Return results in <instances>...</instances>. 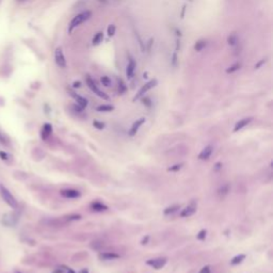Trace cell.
<instances>
[{"label":"cell","mask_w":273,"mask_h":273,"mask_svg":"<svg viewBox=\"0 0 273 273\" xmlns=\"http://www.w3.org/2000/svg\"><path fill=\"white\" fill-rule=\"evenodd\" d=\"M114 33H115V26L114 25H110L108 27V35L109 36H113Z\"/></svg>","instance_id":"obj_29"},{"label":"cell","mask_w":273,"mask_h":273,"mask_svg":"<svg viewBox=\"0 0 273 273\" xmlns=\"http://www.w3.org/2000/svg\"><path fill=\"white\" fill-rule=\"evenodd\" d=\"M80 86V82H74V88H79Z\"/></svg>","instance_id":"obj_39"},{"label":"cell","mask_w":273,"mask_h":273,"mask_svg":"<svg viewBox=\"0 0 273 273\" xmlns=\"http://www.w3.org/2000/svg\"><path fill=\"white\" fill-rule=\"evenodd\" d=\"M114 108L113 106H110V105H103V106H99V107H97V111L99 112H109V111H112Z\"/></svg>","instance_id":"obj_21"},{"label":"cell","mask_w":273,"mask_h":273,"mask_svg":"<svg viewBox=\"0 0 273 273\" xmlns=\"http://www.w3.org/2000/svg\"><path fill=\"white\" fill-rule=\"evenodd\" d=\"M55 60H56V63H57V65L59 66V67H61V68L66 67L65 57H64L63 51H62V49L60 48V47L56 49V51H55Z\"/></svg>","instance_id":"obj_4"},{"label":"cell","mask_w":273,"mask_h":273,"mask_svg":"<svg viewBox=\"0 0 273 273\" xmlns=\"http://www.w3.org/2000/svg\"><path fill=\"white\" fill-rule=\"evenodd\" d=\"M265 62H266V61H265V60H263V61H260V62H259V63H258V64H257V65H256V66H255V68H258V67H259V66H260V65H263V64H264V63H265Z\"/></svg>","instance_id":"obj_37"},{"label":"cell","mask_w":273,"mask_h":273,"mask_svg":"<svg viewBox=\"0 0 273 273\" xmlns=\"http://www.w3.org/2000/svg\"><path fill=\"white\" fill-rule=\"evenodd\" d=\"M118 93H120V94H123V93L126 92L127 86H126V84L124 83V81H123L122 79L118 80Z\"/></svg>","instance_id":"obj_22"},{"label":"cell","mask_w":273,"mask_h":273,"mask_svg":"<svg viewBox=\"0 0 273 273\" xmlns=\"http://www.w3.org/2000/svg\"><path fill=\"white\" fill-rule=\"evenodd\" d=\"M51 133H53V127H51V125L45 124L42 128V138L44 139V140H46V139L51 135Z\"/></svg>","instance_id":"obj_16"},{"label":"cell","mask_w":273,"mask_h":273,"mask_svg":"<svg viewBox=\"0 0 273 273\" xmlns=\"http://www.w3.org/2000/svg\"><path fill=\"white\" fill-rule=\"evenodd\" d=\"M0 156H1L2 159H3V160H6V159H8V158H6V157H8V154L3 153V151H0Z\"/></svg>","instance_id":"obj_33"},{"label":"cell","mask_w":273,"mask_h":273,"mask_svg":"<svg viewBox=\"0 0 273 273\" xmlns=\"http://www.w3.org/2000/svg\"><path fill=\"white\" fill-rule=\"evenodd\" d=\"M103 40H104V34L101 33V32H98V33L95 34V36L93 38L92 44L94 45V46H97V45H99L101 42H103Z\"/></svg>","instance_id":"obj_18"},{"label":"cell","mask_w":273,"mask_h":273,"mask_svg":"<svg viewBox=\"0 0 273 273\" xmlns=\"http://www.w3.org/2000/svg\"><path fill=\"white\" fill-rule=\"evenodd\" d=\"M200 273H210V267L209 266H206V267L202 268Z\"/></svg>","instance_id":"obj_32"},{"label":"cell","mask_w":273,"mask_h":273,"mask_svg":"<svg viewBox=\"0 0 273 273\" xmlns=\"http://www.w3.org/2000/svg\"><path fill=\"white\" fill-rule=\"evenodd\" d=\"M99 258L103 259V260H113V259L120 258V255L112 252H106V253H100L99 254Z\"/></svg>","instance_id":"obj_13"},{"label":"cell","mask_w":273,"mask_h":273,"mask_svg":"<svg viewBox=\"0 0 273 273\" xmlns=\"http://www.w3.org/2000/svg\"><path fill=\"white\" fill-rule=\"evenodd\" d=\"M181 166H183V163L175 164V166H170V168L168 169V171H170V172H176V171H179V170H180Z\"/></svg>","instance_id":"obj_28"},{"label":"cell","mask_w":273,"mask_h":273,"mask_svg":"<svg viewBox=\"0 0 273 273\" xmlns=\"http://www.w3.org/2000/svg\"><path fill=\"white\" fill-rule=\"evenodd\" d=\"M86 84H88V86L91 89V91H92V92H94L95 94L97 95V96H99L100 98H103V99H106V100H108V99H109V96H108L106 93H104L103 91L99 90L98 86H97L96 83H95V81L90 77V76H86Z\"/></svg>","instance_id":"obj_3"},{"label":"cell","mask_w":273,"mask_h":273,"mask_svg":"<svg viewBox=\"0 0 273 273\" xmlns=\"http://www.w3.org/2000/svg\"><path fill=\"white\" fill-rule=\"evenodd\" d=\"M156 84H157V80H156V79L151 80V81H148V82H147V83H145L144 86H143L142 88H141L140 90H139L138 94H136V96H135L133 100H136V99H139L141 96H143V95H144L145 93L147 92V91H149V90H151V89H153L154 86H156Z\"/></svg>","instance_id":"obj_5"},{"label":"cell","mask_w":273,"mask_h":273,"mask_svg":"<svg viewBox=\"0 0 273 273\" xmlns=\"http://www.w3.org/2000/svg\"><path fill=\"white\" fill-rule=\"evenodd\" d=\"M91 208H92V210H94V211H106V210L108 209V207L106 206L105 204H103V203H99V202H94L91 204Z\"/></svg>","instance_id":"obj_15"},{"label":"cell","mask_w":273,"mask_h":273,"mask_svg":"<svg viewBox=\"0 0 273 273\" xmlns=\"http://www.w3.org/2000/svg\"><path fill=\"white\" fill-rule=\"evenodd\" d=\"M166 261H168V259L166 258V257H163V258H156V259H149V260H147V265L148 266H151V267L154 268V269H160V268H162L164 265L166 264Z\"/></svg>","instance_id":"obj_6"},{"label":"cell","mask_w":273,"mask_h":273,"mask_svg":"<svg viewBox=\"0 0 273 273\" xmlns=\"http://www.w3.org/2000/svg\"><path fill=\"white\" fill-rule=\"evenodd\" d=\"M206 234H207V231H206L205 229H202V231H201L200 233L198 234V236H196V237H198V240H204L205 238H206Z\"/></svg>","instance_id":"obj_30"},{"label":"cell","mask_w":273,"mask_h":273,"mask_svg":"<svg viewBox=\"0 0 273 273\" xmlns=\"http://www.w3.org/2000/svg\"><path fill=\"white\" fill-rule=\"evenodd\" d=\"M144 122H145V118H139V120H136V122L133 124V126H131L130 131H129V135H130L131 136H135L136 133H138L139 128H140V127L142 126V124H143V123H144Z\"/></svg>","instance_id":"obj_9"},{"label":"cell","mask_w":273,"mask_h":273,"mask_svg":"<svg viewBox=\"0 0 273 273\" xmlns=\"http://www.w3.org/2000/svg\"><path fill=\"white\" fill-rule=\"evenodd\" d=\"M136 62L135 60L131 59L130 61H129L128 65H127V68H126V75L128 78H131L133 76V74H135V71H136Z\"/></svg>","instance_id":"obj_14"},{"label":"cell","mask_w":273,"mask_h":273,"mask_svg":"<svg viewBox=\"0 0 273 273\" xmlns=\"http://www.w3.org/2000/svg\"><path fill=\"white\" fill-rule=\"evenodd\" d=\"M238 42H239V38H238L237 34H231V35L228 36V44L231 45V46H235V45H237Z\"/></svg>","instance_id":"obj_20"},{"label":"cell","mask_w":273,"mask_h":273,"mask_svg":"<svg viewBox=\"0 0 273 273\" xmlns=\"http://www.w3.org/2000/svg\"><path fill=\"white\" fill-rule=\"evenodd\" d=\"M205 47H206V42H205V41H198V42H196V44L194 45V49H195L196 51L203 50Z\"/></svg>","instance_id":"obj_23"},{"label":"cell","mask_w":273,"mask_h":273,"mask_svg":"<svg viewBox=\"0 0 273 273\" xmlns=\"http://www.w3.org/2000/svg\"><path fill=\"white\" fill-rule=\"evenodd\" d=\"M0 143H1V144H5V140H4L3 138H2V136L0 135Z\"/></svg>","instance_id":"obj_38"},{"label":"cell","mask_w":273,"mask_h":273,"mask_svg":"<svg viewBox=\"0 0 273 273\" xmlns=\"http://www.w3.org/2000/svg\"><path fill=\"white\" fill-rule=\"evenodd\" d=\"M148 239H149L148 236H146V237L143 238V240H142V244H146V243H147V241H148Z\"/></svg>","instance_id":"obj_36"},{"label":"cell","mask_w":273,"mask_h":273,"mask_svg":"<svg viewBox=\"0 0 273 273\" xmlns=\"http://www.w3.org/2000/svg\"><path fill=\"white\" fill-rule=\"evenodd\" d=\"M79 219H81V216H79V214H73V216H68L66 218V220L73 221V220H79Z\"/></svg>","instance_id":"obj_31"},{"label":"cell","mask_w":273,"mask_h":273,"mask_svg":"<svg viewBox=\"0 0 273 273\" xmlns=\"http://www.w3.org/2000/svg\"><path fill=\"white\" fill-rule=\"evenodd\" d=\"M0 194H1L4 202L10 206V207H12V208L17 207V202L14 198V196H13L12 194H11V192L9 191L6 188H4L3 186H0Z\"/></svg>","instance_id":"obj_2"},{"label":"cell","mask_w":273,"mask_h":273,"mask_svg":"<svg viewBox=\"0 0 273 273\" xmlns=\"http://www.w3.org/2000/svg\"><path fill=\"white\" fill-rule=\"evenodd\" d=\"M195 211H196V205L194 204V203H192V204H190L189 206H187L185 209H183V211L180 212V217H183V218H188V217L195 213Z\"/></svg>","instance_id":"obj_8"},{"label":"cell","mask_w":273,"mask_h":273,"mask_svg":"<svg viewBox=\"0 0 273 273\" xmlns=\"http://www.w3.org/2000/svg\"><path fill=\"white\" fill-rule=\"evenodd\" d=\"M71 95L74 97V99H75L76 101H77V105L80 106V107L82 108V109H84V108L88 106V100H86L84 97L80 96V95L76 94L75 92H71Z\"/></svg>","instance_id":"obj_11"},{"label":"cell","mask_w":273,"mask_h":273,"mask_svg":"<svg viewBox=\"0 0 273 273\" xmlns=\"http://www.w3.org/2000/svg\"><path fill=\"white\" fill-rule=\"evenodd\" d=\"M252 120H253L252 118H243V120H240L239 122L236 123L235 127H234V131H235V133L239 131L240 129H242L243 127H246L248 124H250V123L252 122Z\"/></svg>","instance_id":"obj_12"},{"label":"cell","mask_w":273,"mask_h":273,"mask_svg":"<svg viewBox=\"0 0 273 273\" xmlns=\"http://www.w3.org/2000/svg\"><path fill=\"white\" fill-rule=\"evenodd\" d=\"M143 103L146 104V105L148 106V107H151V101H149V99H148V98H144V99H143Z\"/></svg>","instance_id":"obj_35"},{"label":"cell","mask_w":273,"mask_h":273,"mask_svg":"<svg viewBox=\"0 0 273 273\" xmlns=\"http://www.w3.org/2000/svg\"><path fill=\"white\" fill-rule=\"evenodd\" d=\"M178 209H180V205H173V206H170V207L166 208L163 212H164V214L168 216V214H172V213H174V212H176Z\"/></svg>","instance_id":"obj_19"},{"label":"cell","mask_w":273,"mask_h":273,"mask_svg":"<svg viewBox=\"0 0 273 273\" xmlns=\"http://www.w3.org/2000/svg\"><path fill=\"white\" fill-rule=\"evenodd\" d=\"M244 259H246V255L244 254H239V255H237V256H235L234 257L233 259H231V265H239V264H241L242 261L244 260Z\"/></svg>","instance_id":"obj_17"},{"label":"cell","mask_w":273,"mask_h":273,"mask_svg":"<svg viewBox=\"0 0 273 273\" xmlns=\"http://www.w3.org/2000/svg\"><path fill=\"white\" fill-rule=\"evenodd\" d=\"M100 81H101V83H103V86H107V88H108V86H111V79H110L109 77H107V76H104V77H101Z\"/></svg>","instance_id":"obj_24"},{"label":"cell","mask_w":273,"mask_h":273,"mask_svg":"<svg viewBox=\"0 0 273 273\" xmlns=\"http://www.w3.org/2000/svg\"><path fill=\"white\" fill-rule=\"evenodd\" d=\"M212 149L213 148H212L211 145L206 146L205 148L201 151L200 155H198V159L200 160H208L210 158V156H211V154H212Z\"/></svg>","instance_id":"obj_10"},{"label":"cell","mask_w":273,"mask_h":273,"mask_svg":"<svg viewBox=\"0 0 273 273\" xmlns=\"http://www.w3.org/2000/svg\"><path fill=\"white\" fill-rule=\"evenodd\" d=\"M93 126H94L95 128L99 129V130H101V129L105 128V124L101 123V122H99V121H94V122H93Z\"/></svg>","instance_id":"obj_27"},{"label":"cell","mask_w":273,"mask_h":273,"mask_svg":"<svg viewBox=\"0 0 273 273\" xmlns=\"http://www.w3.org/2000/svg\"><path fill=\"white\" fill-rule=\"evenodd\" d=\"M221 166H222V163H221V162H218V163H216V168H214V170H216V171L220 170Z\"/></svg>","instance_id":"obj_34"},{"label":"cell","mask_w":273,"mask_h":273,"mask_svg":"<svg viewBox=\"0 0 273 273\" xmlns=\"http://www.w3.org/2000/svg\"><path fill=\"white\" fill-rule=\"evenodd\" d=\"M80 273H89V271H88V270H86V269H83Z\"/></svg>","instance_id":"obj_40"},{"label":"cell","mask_w":273,"mask_h":273,"mask_svg":"<svg viewBox=\"0 0 273 273\" xmlns=\"http://www.w3.org/2000/svg\"><path fill=\"white\" fill-rule=\"evenodd\" d=\"M91 12L90 11H86V12H82L80 14H78L77 16H75L73 18V20L69 24V28H68V32H71L76 27H78L79 25H81L82 23H84L86 20H88L91 17Z\"/></svg>","instance_id":"obj_1"},{"label":"cell","mask_w":273,"mask_h":273,"mask_svg":"<svg viewBox=\"0 0 273 273\" xmlns=\"http://www.w3.org/2000/svg\"><path fill=\"white\" fill-rule=\"evenodd\" d=\"M228 191H229V186L225 185L219 190V194H220V195H226V194L228 193Z\"/></svg>","instance_id":"obj_25"},{"label":"cell","mask_w":273,"mask_h":273,"mask_svg":"<svg viewBox=\"0 0 273 273\" xmlns=\"http://www.w3.org/2000/svg\"><path fill=\"white\" fill-rule=\"evenodd\" d=\"M238 68H240V63H235L234 65H231V67H228L226 69V73H234V71H236Z\"/></svg>","instance_id":"obj_26"},{"label":"cell","mask_w":273,"mask_h":273,"mask_svg":"<svg viewBox=\"0 0 273 273\" xmlns=\"http://www.w3.org/2000/svg\"><path fill=\"white\" fill-rule=\"evenodd\" d=\"M61 195L64 196L66 198H77L80 196V192L77 191V190H74V189H64L61 190Z\"/></svg>","instance_id":"obj_7"}]
</instances>
